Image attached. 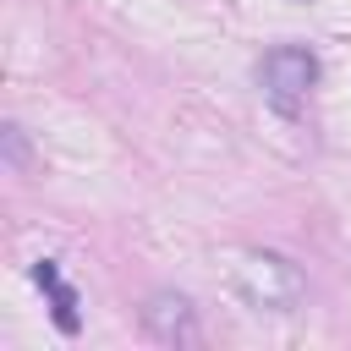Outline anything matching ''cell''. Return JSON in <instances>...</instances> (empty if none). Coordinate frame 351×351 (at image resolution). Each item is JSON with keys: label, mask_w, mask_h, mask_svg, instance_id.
<instances>
[{"label": "cell", "mask_w": 351, "mask_h": 351, "mask_svg": "<svg viewBox=\"0 0 351 351\" xmlns=\"http://www.w3.org/2000/svg\"><path fill=\"white\" fill-rule=\"evenodd\" d=\"M143 324H148V335L165 340V346H197V340H203L197 313H192V302H186L181 291H154L148 307H143Z\"/></svg>", "instance_id": "3957f363"}, {"label": "cell", "mask_w": 351, "mask_h": 351, "mask_svg": "<svg viewBox=\"0 0 351 351\" xmlns=\"http://www.w3.org/2000/svg\"><path fill=\"white\" fill-rule=\"evenodd\" d=\"M44 291L55 296V329H60V335H77V324H82V318H77V291H71V285H60V280H55V285H44Z\"/></svg>", "instance_id": "277c9868"}, {"label": "cell", "mask_w": 351, "mask_h": 351, "mask_svg": "<svg viewBox=\"0 0 351 351\" xmlns=\"http://www.w3.org/2000/svg\"><path fill=\"white\" fill-rule=\"evenodd\" d=\"M236 280H241V296L258 313H291L302 302V291H307L302 269L291 258H280V252H247L236 263Z\"/></svg>", "instance_id": "6da1fadb"}, {"label": "cell", "mask_w": 351, "mask_h": 351, "mask_svg": "<svg viewBox=\"0 0 351 351\" xmlns=\"http://www.w3.org/2000/svg\"><path fill=\"white\" fill-rule=\"evenodd\" d=\"M258 82H263L269 104L296 110V104L307 99V88L318 82V55H313V49H296V44H280V49H269V55H263Z\"/></svg>", "instance_id": "7a4b0ae2"}]
</instances>
